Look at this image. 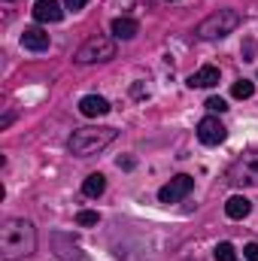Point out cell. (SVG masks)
<instances>
[{"instance_id":"obj_1","label":"cell","mask_w":258,"mask_h":261,"mask_svg":"<svg viewBox=\"0 0 258 261\" xmlns=\"http://www.w3.org/2000/svg\"><path fill=\"white\" fill-rule=\"evenodd\" d=\"M37 249V228L28 219H6L0 225V255L3 261H18L34 255Z\"/></svg>"},{"instance_id":"obj_2","label":"cell","mask_w":258,"mask_h":261,"mask_svg":"<svg viewBox=\"0 0 258 261\" xmlns=\"http://www.w3.org/2000/svg\"><path fill=\"white\" fill-rule=\"evenodd\" d=\"M113 140H116V128H76L67 140V149L76 158H91L104 152Z\"/></svg>"},{"instance_id":"obj_3","label":"cell","mask_w":258,"mask_h":261,"mask_svg":"<svg viewBox=\"0 0 258 261\" xmlns=\"http://www.w3.org/2000/svg\"><path fill=\"white\" fill-rule=\"evenodd\" d=\"M240 12L237 9H231V6H225V9H216V12H210L200 24H197V37L200 40H222V37H228V34H234L237 28H240Z\"/></svg>"},{"instance_id":"obj_4","label":"cell","mask_w":258,"mask_h":261,"mask_svg":"<svg viewBox=\"0 0 258 261\" xmlns=\"http://www.w3.org/2000/svg\"><path fill=\"white\" fill-rule=\"evenodd\" d=\"M113 58H116V43L110 37H100V34L88 37L73 55L76 64H104V61H113Z\"/></svg>"},{"instance_id":"obj_5","label":"cell","mask_w":258,"mask_h":261,"mask_svg":"<svg viewBox=\"0 0 258 261\" xmlns=\"http://www.w3.org/2000/svg\"><path fill=\"white\" fill-rule=\"evenodd\" d=\"M228 182L231 186H258V149L237 155V161L228 170Z\"/></svg>"},{"instance_id":"obj_6","label":"cell","mask_w":258,"mask_h":261,"mask_svg":"<svg viewBox=\"0 0 258 261\" xmlns=\"http://www.w3.org/2000/svg\"><path fill=\"white\" fill-rule=\"evenodd\" d=\"M194 189V179L189 173H179V176H173L170 182H164L161 189H158V200L161 203H179L183 197H189Z\"/></svg>"},{"instance_id":"obj_7","label":"cell","mask_w":258,"mask_h":261,"mask_svg":"<svg viewBox=\"0 0 258 261\" xmlns=\"http://www.w3.org/2000/svg\"><path fill=\"white\" fill-rule=\"evenodd\" d=\"M225 137H228V128L216 116H207L197 122V140L203 146H219V143H225Z\"/></svg>"},{"instance_id":"obj_8","label":"cell","mask_w":258,"mask_h":261,"mask_svg":"<svg viewBox=\"0 0 258 261\" xmlns=\"http://www.w3.org/2000/svg\"><path fill=\"white\" fill-rule=\"evenodd\" d=\"M79 113H82L85 119H100V116L110 113V100L100 97V94H85V97L79 100Z\"/></svg>"},{"instance_id":"obj_9","label":"cell","mask_w":258,"mask_h":261,"mask_svg":"<svg viewBox=\"0 0 258 261\" xmlns=\"http://www.w3.org/2000/svg\"><path fill=\"white\" fill-rule=\"evenodd\" d=\"M34 18H37L40 24H46V21H61V18H64V9H61V3H55V0H37V3H34Z\"/></svg>"},{"instance_id":"obj_10","label":"cell","mask_w":258,"mask_h":261,"mask_svg":"<svg viewBox=\"0 0 258 261\" xmlns=\"http://www.w3.org/2000/svg\"><path fill=\"white\" fill-rule=\"evenodd\" d=\"M186 85H189V88H213V85H219V67L203 64L200 70H194L192 76H189Z\"/></svg>"},{"instance_id":"obj_11","label":"cell","mask_w":258,"mask_h":261,"mask_svg":"<svg viewBox=\"0 0 258 261\" xmlns=\"http://www.w3.org/2000/svg\"><path fill=\"white\" fill-rule=\"evenodd\" d=\"M21 46L31 49V52H46V49H49V34H46L43 28H24Z\"/></svg>"},{"instance_id":"obj_12","label":"cell","mask_w":258,"mask_h":261,"mask_svg":"<svg viewBox=\"0 0 258 261\" xmlns=\"http://www.w3.org/2000/svg\"><path fill=\"white\" fill-rule=\"evenodd\" d=\"M249 213H252V200H249V197H243V195L228 197V203H225V216H228V219L240 222V219H246Z\"/></svg>"},{"instance_id":"obj_13","label":"cell","mask_w":258,"mask_h":261,"mask_svg":"<svg viewBox=\"0 0 258 261\" xmlns=\"http://www.w3.org/2000/svg\"><path fill=\"white\" fill-rule=\"evenodd\" d=\"M110 31H113V37H119V40H134V37L140 34V24H137L134 18H125V15H119V18H113Z\"/></svg>"},{"instance_id":"obj_14","label":"cell","mask_w":258,"mask_h":261,"mask_svg":"<svg viewBox=\"0 0 258 261\" xmlns=\"http://www.w3.org/2000/svg\"><path fill=\"white\" fill-rule=\"evenodd\" d=\"M82 192L88 197H100L107 192V176H104V173H88L85 182H82Z\"/></svg>"},{"instance_id":"obj_15","label":"cell","mask_w":258,"mask_h":261,"mask_svg":"<svg viewBox=\"0 0 258 261\" xmlns=\"http://www.w3.org/2000/svg\"><path fill=\"white\" fill-rule=\"evenodd\" d=\"M52 243H55V246H61V243H64V237H61V234H55V237H52ZM58 258H61V261H82L85 255H82V249H79L76 243H70L64 252H58Z\"/></svg>"},{"instance_id":"obj_16","label":"cell","mask_w":258,"mask_h":261,"mask_svg":"<svg viewBox=\"0 0 258 261\" xmlns=\"http://www.w3.org/2000/svg\"><path fill=\"white\" fill-rule=\"evenodd\" d=\"M231 94H234L237 100H249V97L255 94V85H252L249 79H240V82H234V85H231Z\"/></svg>"},{"instance_id":"obj_17","label":"cell","mask_w":258,"mask_h":261,"mask_svg":"<svg viewBox=\"0 0 258 261\" xmlns=\"http://www.w3.org/2000/svg\"><path fill=\"white\" fill-rule=\"evenodd\" d=\"M100 222V216L94 213V210H79L76 213V225H82V228H91V225H97Z\"/></svg>"},{"instance_id":"obj_18","label":"cell","mask_w":258,"mask_h":261,"mask_svg":"<svg viewBox=\"0 0 258 261\" xmlns=\"http://www.w3.org/2000/svg\"><path fill=\"white\" fill-rule=\"evenodd\" d=\"M213 255H216V261H234L237 252H234V246H231V243H219V246L213 249Z\"/></svg>"},{"instance_id":"obj_19","label":"cell","mask_w":258,"mask_h":261,"mask_svg":"<svg viewBox=\"0 0 258 261\" xmlns=\"http://www.w3.org/2000/svg\"><path fill=\"white\" fill-rule=\"evenodd\" d=\"M203 107H207L210 113H225V110H228V103H225L222 97H210V100H207Z\"/></svg>"},{"instance_id":"obj_20","label":"cell","mask_w":258,"mask_h":261,"mask_svg":"<svg viewBox=\"0 0 258 261\" xmlns=\"http://www.w3.org/2000/svg\"><path fill=\"white\" fill-rule=\"evenodd\" d=\"M243 258L246 261H258V243H246V246H243Z\"/></svg>"},{"instance_id":"obj_21","label":"cell","mask_w":258,"mask_h":261,"mask_svg":"<svg viewBox=\"0 0 258 261\" xmlns=\"http://www.w3.org/2000/svg\"><path fill=\"white\" fill-rule=\"evenodd\" d=\"M67 9H73V12H79V9H85L88 6V0H64Z\"/></svg>"},{"instance_id":"obj_22","label":"cell","mask_w":258,"mask_h":261,"mask_svg":"<svg viewBox=\"0 0 258 261\" xmlns=\"http://www.w3.org/2000/svg\"><path fill=\"white\" fill-rule=\"evenodd\" d=\"M252 52H255V43H246V61H252Z\"/></svg>"},{"instance_id":"obj_23","label":"cell","mask_w":258,"mask_h":261,"mask_svg":"<svg viewBox=\"0 0 258 261\" xmlns=\"http://www.w3.org/2000/svg\"><path fill=\"white\" fill-rule=\"evenodd\" d=\"M9 125H12V113H6V116H3V122H0V128H9Z\"/></svg>"},{"instance_id":"obj_24","label":"cell","mask_w":258,"mask_h":261,"mask_svg":"<svg viewBox=\"0 0 258 261\" xmlns=\"http://www.w3.org/2000/svg\"><path fill=\"white\" fill-rule=\"evenodd\" d=\"M186 261H197V258H186Z\"/></svg>"}]
</instances>
